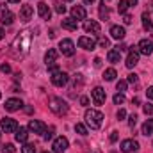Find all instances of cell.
<instances>
[{
  "mask_svg": "<svg viewBox=\"0 0 153 153\" xmlns=\"http://www.w3.org/2000/svg\"><path fill=\"white\" fill-rule=\"evenodd\" d=\"M52 84L53 85H57V87H62V85H66L68 84V75L64 73V71H55V73H52Z\"/></svg>",
  "mask_w": 153,
  "mask_h": 153,
  "instance_id": "obj_6",
  "label": "cell"
},
{
  "mask_svg": "<svg viewBox=\"0 0 153 153\" xmlns=\"http://www.w3.org/2000/svg\"><path fill=\"white\" fill-rule=\"evenodd\" d=\"M75 132H78L80 135H87V128H85L82 123H76L75 125Z\"/></svg>",
  "mask_w": 153,
  "mask_h": 153,
  "instance_id": "obj_31",
  "label": "cell"
},
{
  "mask_svg": "<svg viewBox=\"0 0 153 153\" xmlns=\"http://www.w3.org/2000/svg\"><path fill=\"white\" fill-rule=\"evenodd\" d=\"M100 23L94 22V20H85L84 22V30L85 32H91V34H100Z\"/></svg>",
  "mask_w": 153,
  "mask_h": 153,
  "instance_id": "obj_10",
  "label": "cell"
},
{
  "mask_svg": "<svg viewBox=\"0 0 153 153\" xmlns=\"http://www.w3.org/2000/svg\"><path fill=\"white\" fill-rule=\"evenodd\" d=\"M139 62V52L137 50H130V53H128V57H126V68H134L135 64Z\"/></svg>",
  "mask_w": 153,
  "mask_h": 153,
  "instance_id": "obj_18",
  "label": "cell"
},
{
  "mask_svg": "<svg viewBox=\"0 0 153 153\" xmlns=\"http://www.w3.org/2000/svg\"><path fill=\"white\" fill-rule=\"evenodd\" d=\"M48 70H50V73H55V71H59V66L53 62V64H50V66H48Z\"/></svg>",
  "mask_w": 153,
  "mask_h": 153,
  "instance_id": "obj_43",
  "label": "cell"
},
{
  "mask_svg": "<svg viewBox=\"0 0 153 153\" xmlns=\"http://www.w3.org/2000/svg\"><path fill=\"white\" fill-rule=\"evenodd\" d=\"M126 85H128L126 80H119V82L116 84V89H117L119 93H125V91H126Z\"/></svg>",
  "mask_w": 153,
  "mask_h": 153,
  "instance_id": "obj_30",
  "label": "cell"
},
{
  "mask_svg": "<svg viewBox=\"0 0 153 153\" xmlns=\"http://www.w3.org/2000/svg\"><path fill=\"white\" fill-rule=\"evenodd\" d=\"M117 141V132H112L111 134V143H116Z\"/></svg>",
  "mask_w": 153,
  "mask_h": 153,
  "instance_id": "obj_48",
  "label": "cell"
},
{
  "mask_svg": "<svg viewBox=\"0 0 153 153\" xmlns=\"http://www.w3.org/2000/svg\"><path fill=\"white\" fill-rule=\"evenodd\" d=\"M100 18L102 20H109V7L103 4V5H100Z\"/></svg>",
  "mask_w": 153,
  "mask_h": 153,
  "instance_id": "obj_29",
  "label": "cell"
},
{
  "mask_svg": "<svg viewBox=\"0 0 153 153\" xmlns=\"http://www.w3.org/2000/svg\"><path fill=\"white\" fill-rule=\"evenodd\" d=\"M128 82H130V84H137V75H135V73L128 75Z\"/></svg>",
  "mask_w": 153,
  "mask_h": 153,
  "instance_id": "obj_42",
  "label": "cell"
},
{
  "mask_svg": "<svg viewBox=\"0 0 153 153\" xmlns=\"http://www.w3.org/2000/svg\"><path fill=\"white\" fill-rule=\"evenodd\" d=\"M0 135H2V134H0Z\"/></svg>",
  "mask_w": 153,
  "mask_h": 153,
  "instance_id": "obj_60",
  "label": "cell"
},
{
  "mask_svg": "<svg viewBox=\"0 0 153 153\" xmlns=\"http://www.w3.org/2000/svg\"><path fill=\"white\" fill-rule=\"evenodd\" d=\"M111 36L114 39H125V36H126V32H125V27H119V25H112L111 27Z\"/></svg>",
  "mask_w": 153,
  "mask_h": 153,
  "instance_id": "obj_19",
  "label": "cell"
},
{
  "mask_svg": "<svg viewBox=\"0 0 153 153\" xmlns=\"http://www.w3.org/2000/svg\"><path fill=\"white\" fill-rule=\"evenodd\" d=\"M139 150V143L134 141V139H125L121 143V152L125 153H132V152H137Z\"/></svg>",
  "mask_w": 153,
  "mask_h": 153,
  "instance_id": "obj_7",
  "label": "cell"
},
{
  "mask_svg": "<svg viewBox=\"0 0 153 153\" xmlns=\"http://www.w3.org/2000/svg\"><path fill=\"white\" fill-rule=\"evenodd\" d=\"M116 76H117V73H116V70H114V68H109V70H105V71H103V78H105L107 82L114 80Z\"/></svg>",
  "mask_w": 153,
  "mask_h": 153,
  "instance_id": "obj_28",
  "label": "cell"
},
{
  "mask_svg": "<svg viewBox=\"0 0 153 153\" xmlns=\"http://www.w3.org/2000/svg\"><path fill=\"white\" fill-rule=\"evenodd\" d=\"M78 46H80V48H84V50H94V46H96V41H94L93 38L82 36V38H78Z\"/></svg>",
  "mask_w": 153,
  "mask_h": 153,
  "instance_id": "obj_13",
  "label": "cell"
},
{
  "mask_svg": "<svg viewBox=\"0 0 153 153\" xmlns=\"http://www.w3.org/2000/svg\"><path fill=\"white\" fill-rule=\"evenodd\" d=\"M22 80V73H14V82H20Z\"/></svg>",
  "mask_w": 153,
  "mask_h": 153,
  "instance_id": "obj_50",
  "label": "cell"
},
{
  "mask_svg": "<svg viewBox=\"0 0 153 153\" xmlns=\"http://www.w3.org/2000/svg\"><path fill=\"white\" fill-rule=\"evenodd\" d=\"M116 50H117V52H126V50H128V46H126L125 43H121V45H117V46H116Z\"/></svg>",
  "mask_w": 153,
  "mask_h": 153,
  "instance_id": "obj_40",
  "label": "cell"
},
{
  "mask_svg": "<svg viewBox=\"0 0 153 153\" xmlns=\"http://www.w3.org/2000/svg\"><path fill=\"white\" fill-rule=\"evenodd\" d=\"M62 29L73 32V30L78 29V23H76V20H73V18H64V20H62Z\"/></svg>",
  "mask_w": 153,
  "mask_h": 153,
  "instance_id": "obj_22",
  "label": "cell"
},
{
  "mask_svg": "<svg viewBox=\"0 0 153 153\" xmlns=\"http://www.w3.org/2000/svg\"><path fill=\"white\" fill-rule=\"evenodd\" d=\"M53 153H64L68 150V139L66 137H57L55 141H53Z\"/></svg>",
  "mask_w": 153,
  "mask_h": 153,
  "instance_id": "obj_8",
  "label": "cell"
},
{
  "mask_svg": "<svg viewBox=\"0 0 153 153\" xmlns=\"http://www.w3.org/2000/svg\"><path fill=\"white\" fill-rule=\"evenodd\" d=\"M55 61H57V50L50 48V50L45 53V62H46V66H50V64H53Z\"/></svg>",
  "mask_w": 153,
  "mask_h": 153,
  "instance_id": "obj_23",
  "label": "cell"
},
{
  "mask_svg": "<svg viewBox=\"0 0 153 153\" xmlns=\"http://www.w3.org/2000/svg\"><path fill=\"white\" fill-rule=\"evenodd\" d=\"M135 123H137V116L132 114V116H130V119H128V125H130V128H134V126H135Z\"/></svg>",
  "mask_w": 153,
  "mask_h": 153,
  "instance_id": "obj_39",
  "label": "cell"
},
{
  "mask_svg": "<svg viewBox=\"0 0 153 153\" xmlns=\"http://www.w3.org/2000/svg\"><path fill=\"white\" fill-rule=\"evenodd\" d=\"M13 22H14V14L5 9V11L2 13V23H4V25H13Z\"/></svg>",
  "mask_w": 153,
  "mask_h": 153,
  "instance_id": "obj_24",
  "label": "cell"
},
{
  "mask_svg": "<svg viewBox=\"0 0 153 153\" xmlns=\"http://www.w3.org/2000/svg\"><path fill=\"white\" fill-rule=\"evenodd\" d=\"M125 116H126V112H125V109H119V111H117V119H123Z\"/></svg>",
  "mask_w": 153,
  "mask_h": 153,
  "instance_id": "obj_44",
  "label": "cell"
},
{
  "mask_svg": "<svg viewBox=\"0 0 153 153\" xmlns=\"http://www.w3.org/2000/svg\"><path fill=\"white\" fill-rule=\"evenodd\" d=\"M43 153H48V152H43Z\"/></svg>",
  "mask_w": 153,
  "mask_h": 153,
  "instance_id": "obj_59",
  "label": "cell"
},
{
  "mask_svg": "<svg viewBox=\"0 0 153 153\" xmlns=\"http://www.w3.org/2000/svg\"><path fill=\"white\" fill-rule=\"evenodd\" d=\"M91 94H93L94 105H102V103L105 102V91H103V87H94Z\"/></svg>",
  "mask_w": 153,
  "mask_h": 153,
  "instance_id": "obj_11",
  "label": "cell"
},
{
  "mask_svg": "<svg viewBox=\"0 0 153 153\" xmlns=\"http://www.w3.org/2000/svg\"><path fill=\"white\" fill-rule=\"evenodd\" d=\"M48 107H50V111L53 112V114L57 116H62L68 112V103L62 100V98H57V96H53V98H50V102H48Z\"/></svg>",
  "mask_w": 153,
  "mask_h": 153,
  "instance_id": "obj_3",
  "label": "cell"
},
{
  "mask_svg": "<svg viewBox=\"0 0 153 153\" xmlns=\"http://www.w3.org/2000/svg\"><path fill=\"white\" fill-rule=\"evenodd\" d=\"M27 137H29V130L23 128V126H18V130H16V134H14V139H16L18 143H27Z\"/></svg>",
  "mask_w": 153,
  "mask_h": 153,
  "instance_id": "obj_21",
  "label": "cell"
},
{
  "mask_svg": "<svg viewBox=\"0 0 153 153\" xmlns=\"http://www.w3.org/2000/svg\"><path fill=\"white\" fill-rule=\"evenodd\" d=\"M137 48H139V53H143V55H152V52H153V45H152V41H148V39H141Z\"/></svg>",
  "mask_w": 153,
  "mask_h": 153,
  "instance_id": "obj_14",
  "label": "cell"
},
{
  "mask_svg": "<svg viewBox=\"0 0 153 153\" xmlns=\"http://www.w3.org/2000/svg\"><path fill=\"white\" fill-rule=\"evenodd\" d=\"M0 70H2V73H11V66L9 64H2Z\"/></svg>",
  "mask_w": 153,
  "mask_h": 153,
  "instance_id": "obj_41",
  "label": "cell"
},
{
  "mask_svg": "<svg viewBox=\"0 0 153 153\" xmlns=\"http://www.w3.org/2000/svg\"><path fill=\"white\" fill-rule=\"evenodd\" d=\"M23 107V103H22V100H18V98H9L7 102H5V111H9V112H16V111H20Z\"/></svg>",
  "mask_w": 153,
  "mask_h": 153,
  "instance_id": "obj_12",
  "label": "cell"
},
{
  "mask_svg": "<svg viewBox=\"0 0 153 153\" xmlns=\"http://www.w3.org/2000/svg\"><path fill=\"white\" fill-rule=\"evenodd\" d=\"M64 2H71V0H64Z\"/></svg>",
  "mask_w": 153,
  "mask_h": 153,
  "instance_id": "obj_57",
  "label": "cell"
},
{
  "mask_svg": "<svg viewBox=\"0 0 153 153\" xmlns=\"http://www.w3.org/2000/svg\"><path fill=\"white\" fill-rule=\"evenodd\" d=\"M29 130L34 132V134H45L46 125H45L43 121H38V119H30V121H29Z\"/></svg>",
  "mask_w": 153,
  "mask_h": 153,
  "instance_id": "obj_9",
  "label": "cell"
},
{
  "mask_svg": "<svg viewBox=\"0 0 153 153\" xmlns=\"http://www.w3.org/2000/svg\"><path fill=\"white\" fill-rule=\"evenodd\" d=\"M89 153H100V152H98V150H91Z\"/></svg>",
  "mask_w": 153,
  "mask_h": 153,
  "instance_id": "obj_55",
  "label": "cell"
},
{
  "mask_svg": "<svg viewBox=\"0 0 153 153\" xmlns=\"http://www.w3.org/2000/svg\"><path fill=\"white\" fill-rule=\"evenodd\" d=\"M22 153H36V148H34V144H23V148H22Z\"/></svg>",
  "mask_w": 153,
  "mask_h": 153,
  "instance_id": "obj_32",
  "label": "cell"
},
{
  "mask_svg": "<svg viewBox=\"0 0 153 153\" xmlns=\"http://www.w3.org/2000/svg\"><path fill=\"white\" fill-rule=\"evenodd\" d=\"M0 128H2L5 134H13V132L18 130V123H16V119H13V117H4V119H0Z\"/></svg>",
  "mask_w": 153,
  "mask_h": 153,
  "instance_id": "obj_5",
  "label": "cell"
},
{
  "mask_svg": "<svg viewBox=\"0 0 153 153\" xmlns=\"http://www.w3.org/2000/svg\"><path fill=\"white\" fill-rule=\"evenodd\" d=\"M107 59H109V62H119V59H121V52H117V50H109V53H107Z\"/></svg>",
  "mask_w": 153,
  "mask_h": 153,
  "instance_id": "obj_25",
  "label": "cell"
},
{
  "mask_svg": "<svg viewBox=\"0 0 153 153\" xmlns=\"http://www.w3.org/2000/svg\"><path fill=\"white\" fill-rule=\"evenodd\" d=\"M43 137L48 141V139H52L53 137V128H50V130H45V134H43Z\"/></svg>",
  "mask_w": 153,
  "mask_h": 153,
  "instance_id": "obj_38",
  "label": "cell"
},
{
  "mask_svg": "<svg viewBox=\"0 0 153 153\" xmlns=\"http://www.w3.org/2000/svg\"><path fill=\"white\" fill-rule=\"evenodd\" d=\"M98 43H100V46H102V48H109V45H111V41H109L107 38H100V39H98Z\"/></svg>",
  "mask_w": 153,
  "mask_h": 153,
  "instance_id": "obj_34",
  "label": "cell"
},
{
  "mask_svg": "<svg viewBox=\"0 0 153 153\" xmlns=\"http://www.w3.org/2000/svg\"><path fill=\"white\" fill-rule=\"evenodd\" d=\"M55 11H57L59 14H64V13H66V5H62V4H55Z\"/></svg>",
  "mask_w": 153,
  "mask_h": 153,
  "instance_id": "obj_36",
  "label": "cell"
},
{
  "mask_svg": "<svg viewBox=\"0 0 153 153\" xmlns=\"http://www.w3.org/2000/svg\"><path fill=\"white\" fill-rule=\"evenodd\" d=\"M94 66L100 68V66H102V59H94Z\"/></svg>",
  "mask_w": 153,
  "mask_h": 153,
  "instance_id": "obj_51",
  "label": "cell"
},
{
  "mask_svg": "<svg viewBox=\"0 0 153 153\" xmlns=\"http://www.w3.org/2000/svg\"><path fill=\"white\" fill-rule=\"evenodd\" d=\"M94 0H84V4H93Z\"/></svg>",
  "mask_w": 153,
  "mask_h": 153,
  "instance_id": "obj_54",
  "label": "cell"
},
{
  "mask_svg": "<svg viewBox=\"0 0 153 153\" xmlns=\"http://www.w3.org/2000/svg\"><path fill=\"white\" fill-rule=\"evenodd\" d=\"M0 39H4V29L0 27Z\"/></svg>",
  "mask_w": 153,
  "mask_h": 153,
  "instance_id": "obj_52",
  "label": "cell"
},
{
  "mask_svg": "<svg viewBox=\"0 0 153 153\" xmlns=\"http://www.w3.org/2000/svg\"><path fill=\"white\" fill-rule=\"evenodd\" d=\"M38 14L43 18V20H50L52 11H50V7H48L45 2H39V4H38Z\"/></svg>",
  "mask_w": 153,
  "mask_h": 153,
  "instance_id": "obj_16",
  "label": "cell"
},
{
  "mask_svg": "<svg viewBox=\"0 0 153 153\" xmlns=\"http://www.w3.org/2000/svg\"><path fill=\"white\" fill-rule=\"evenodd\" d=\"M105 2H109V0H103V4H105Z\"/></svg>",
  "mask_w": 153,
  "mask_h": 153,
  "instance_id": "obj_56",
  "label": "cell"
},
{
  "mask_svg": "<svg viewBox=\"0 0 153 153\" xmlns=\"http://www.w3.org/2000/svg\"><path fill=\"white\" fill-rule=\"evenodd\" d=\"M59 50H61V53L66 55V57H73V55H75V45H73L71 39H62V41L59 43Z\"/></svg>",
  "mask_w": 153,
  "mask_h": 153,
  "instance_id": "obj_4",
  "label": "cell"
},
{
  "mask_svg": "<svg viewBox=\"0 0 153 153\" xmlns=\"http://www.w3.org/2000/svg\"><path fill=\"white\" fill-rule=\"evenodd\" d=\"M137 5V0H119V5H117V11L121 14H125L130 7H135Z\"/></svg>",
  "mask_w": 153,
  "mask_h": 153,
  "instance_id": "obj_17",
  "label": "cell"
},
{
  "mask_svg": "<svg viewBox=\"0 0 153 153\" xmlns=\"http://www.w3.org/2000/svg\"><path fill=\"white\" fill-rule=\"evenodd\" d=\"M143 25H144L146 30H152V34H153V23L150 20V16H148V13H143Z\"/></svg>",
  "mask_w": 153,
  "mask_h": 153,
  "instance_id": "obj_27",
  "label": "cell"
},
{
  "mask_svg": "<svg viewBox=\"0 0 153 153\" xmlns=\"http://www.w3.org/2000/svg\"><path fill=\"white\" fill-rule=\"evenodd\" d=\"M0 98H2V93H0Z\"/></svg>",
  "mask_w": 153,
  "mask_h": 153,
  "instance_id": "obj_58",
  "label": "cell"
},
{
  "mask_svg": "<svg viewBox=\"0 0 153 153\" xmlns=\"http://www.w3.org/2000/svg\"><path fill=\"white\" fill-rule=\"evenodd\" d=\"M2 152L4 153H14V146L13 144H4L2 146Z\"/></svg>",
  "mask_w": 153,
  "mask_h": 153,
  "instance_id": "obj_35",
  "label": "cell"
},
{
  "mask_svg": "<svg viewBox=\"0 0 153 153\" xmlns=\"http://www.w3.org/2000/svg\"><path fill=\"white\" fill-rule=\"evenodd\" d=\"M30 45H32V34H30V30L18 32V36L11 43V57L13 59H23V57H27L29 52H30Z\"/></svg>",
  "mask_w": 153,
  "mask_h": 153,
  "instance_id": "obj_1",
  "label": "cell"
},
{
  "mask_svg": "<svg viewBox=\"0 0 153 153\" xmlns=\"http://www.w3.org/2000/svg\"><path fill=\"white\" fill-rule=\"evenodd\" d=\"M85 16H87V13H85V9L82 5H75L71 9V18L73 20H85Z\"/></svg>",
  "mask_w": 153,
  "mask_h": 153,
  "instance_id": "obj_20",
  "label": "cell"
},
{
  "mask_svg": "<svg viewBox=\"0 0 153 153\" xmlns=\"http://www.w3.org/2000/svg\"><path fill=\"white\" fill-rule=\"evenodd\" d=\"M80 103L82 105H89V98L87 96H80Z\"/></svg>",
  "mask_w": 153,
  "mask_h": 153,
  "instance_id": "obj_45",
  "label": "cell"
},
{
  "mask_svg": "<svg viewBox=\"0 0 153 153\" xmlns=\"http://www.w3.org/2000/svg\"><path fill=\"white\" fill-rule=\"evenodd\" d=\"M85 123L93 128V130H96V128H100L102 126V123H103V114L100 112V111H94V109H91V111H85Z\"/></svg>",
  "mask_w": 153,
  "mask_h": 153,
  "instance_id": "obj_2",
  "label": "cell"
},
{
  "mask_svg": "<svg viewBox=\"0 0 153 153\" xmlns=\"http://www.w3.org/2000/svg\"><path fill=\"white\" fill-rule=\"evenodd\" d=\"M7 2H11V4H20V0H7Z\"/></svg>",
  "mask_w": 153,
  "mask_h": 153,
  "instance_id": "obj_53",
  "label": "cell"
},
{
  "mask_svg": "<svg viewBox=\"0 0 153 153\" xmlns=\"http://www.w3.org/2000/svg\"><path fill=\"white\" fill-rule=\"evenodd\" d=\"M143 111H144V114H153V105H150V103H146V105H143Z\"/></svg>",
  "mask_w": 153,
  "mask_h": 153,
  "instance_id": "obj_37",
  "label": "cell"
},
{
  "mask_svg": "<svg viewBox=\"0 0 153 153\" xmlns=\"http://www.w3.org/2000/svg\"><path fill=\"white\" fill-rule=\"evenodd\" d=\"M153 134V119H148V121H144V125H143V135H152Z\"/></svg>",
  "mask_w": 153,
  "mask_h": 153,
  "instance_id": "obj_26",
  "label": "cell"
},
{
  "mask_svg": "<svg viewBox=\"0 0 153 153\" xmlns=\"http://www.w3.org/2000/svg\"><path fill=\"white\" fill-rule=\"evenodd\" d=\"M114 103H116V105L125 103V94H123V93H117V94L114 96Z\"/></svg>",
  "mask_w": 153,
  "mask_h": 153,
  "instance_id": "obj_33",
  "label": "cell"
},
{
  "mask_svg": "<svg viewBox=\"0 0 153 153\" xmlns=\"http://www.w3.org/2000/svg\"><path fill=\"white\" fill-rule=\"evenodd\" d=\"M32 14H34L32 5H22V9H20V20H22V22L32 20Z\"/></svg>",
  "mask_w": 153,
  "mask_h": 153,
  "instance_id": "obj_15",
  "label": "cell"
},
{
  "mask_svg": "<svg viewBox=\"0 0 153 153\" xmlns=\"http://www.w3.org/2000/svg\"><path fill=\"white\" fill-rule=\"evenodd\" d=\"M146 94H148V98H150V100H153V85H150V87H148Z\"/></svg>",
  "mask_w": 153,
  "mask_h": 153,
  "instance_id": "obj_46",
  "label": "cell"
},
{
  "mask_svg": "<svg viewBox=\"0 0 153 153\" xmlns=\"http://www.w3.org/2000/svg\"><path fill=\"white\" fill-rule=\"evenodd\" d=\"M125 23H126V25L132 23V16H130V14H125Z\"/></svg>",
  "mask_w": 153,
  "mask_h": 153,
  "instance_id": "obj_47",
  "label": "cell"
},
{
  "mask_svg": "<svg viewBox=\"0 0 153 153\" xmlns=\"http://www.w3.org/2000/svg\"><path fill=\"white\" fill-rule=\"evenodd\" d=\"M48 36H50L52 39L55 38V36H57V34H55V29H50V32H48Z\"/></svg>",
  "mask_w": 153,
  "mask_h": 153,
  "instance_id": "obj_49",
  "label": "cell"
}]
</instances>
